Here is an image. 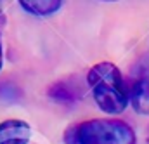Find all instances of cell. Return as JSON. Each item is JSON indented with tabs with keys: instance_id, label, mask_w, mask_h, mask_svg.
Returning a JSON list of instances; mask_svg holds the SVG:
<instances>
[{
	"instance_id": "6da1fadb",
	"label": "cell",
	"mask_w": 149,
	"mask_h": 144,
	"mask_svg": "<svg viewBox=\"0 0 149 144\" xmlns=\"http://www.w3.org/2000/svg\"><path fill=\"white\" fill-rule=\"evenodd\" d=\"M87 83L92 90L94 101L101 111L120 115L128 106V89L123 75L113 63H97L87 73Z\"/></svg>"
},
{
	"instance_id": "7a4b0ae2",
	"label": "cell",
	"mask_w": 149,
	"mask_h": 144,
	"mask_svg": "<svg viewBox=\"0 0 149 144\" xmlns=\"http://www.w3.org/2000/svg\"><path fill=\"white\" fill-rule=\"evenodd\" d=\"M64 144H137L134 129L116 118H92L64 130Z\"/></svg>"
},
{
	"instance_id": "3957f363",
	"label": "cell",
	"mask_w": 149,
	"mask_h": 144,
	"mask_svg": "<svg viewBox=\"0 0 149 144\" xmlns=\"http://www.w3.org/2000/svg\"><path fill=\"white\" fill-rule=\"evenodd\" d=\"M31 127L23 120H5L0 123V144H28Z\"/></svg>"
},
{
	"instance_id": "277c9868",
	"label": "cell",
	"mask_w": 149,
	"mask_h": 144,
	"mask_svg": "<svg viewBox=\"0 0 149 144\" xmlns=\"http://www.w3.org/2000/svg\"><path fill=\"white\" fill-rule=\"evenodd\" d=\"M47 94L56 103L73 104L74 101H78L83 96V89H80V85L73 80H59V82H56L49 87Z\"/></svg>"
},
{
	"instance_id": "5b68a950",
	"label": "cell",
	"mask_w": 149,
	"mask_h": 144,
	"mask_svg": "<svg viewBox=\"0 0 149 144\" xmlns=\"http://www.w3.org/2000/svg\"><path fill=\"white\" fill-rule=\"evenodd\" d=\"M128 101L141 115H149V78H137L128 89Z\"/></svg>"
},
{
	"instance_id": "8992f818",
	"label": "cell",
	"mask_w": 149,
	"mask_h": 144,
	"mask_svg": "<svg viewBox=\"0 0 149 144\" xmlns=\"http://www.w3.org/2000/svg\"><path fill=\"white\" fill-rule=\"evenodd\" d=\"M17 2L26 12H30L33 16L56 14L64 3V0H17Z\"/></svg>"
},
{
	"instance_id": "52a82bcc",
	"label": "cell",
	"mask_w": 149,
	"mask_h": 144,
	"mask_svg": "<svg viewBox=\"0 0 149 144\" xmlns=\"http://www.w3.org/2000/svg\"><path fill=\"white\" fill-rule=\"evenodd\" d=\"M2 64H3V50H2V43H0V70H2Z\"/></svg>"
},
{
	"instance_id": "ba28073f",
	"label": "cell",
	"mask_w": 149,
	"mask_h": 144,
	"mask_svg": "<svg viewBox=\"0 0 149 144\" xmlns=\"http://www.w3.org/2000/svg\"><path fill=\"white\" fill-rule=\"evenodd\" d=\"M101 2H118V0H101Z\"/></svg>"
}]
</instances>
